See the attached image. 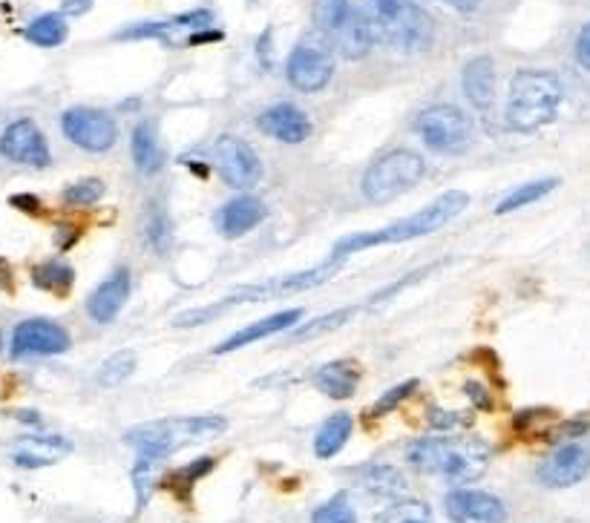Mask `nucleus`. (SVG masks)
<instances>
[{"mask_svg": "<svg viewBox=\"0 0 590 523\" xmlns=\"http://www.w3.org/2000/svg\"><path fill=\"white\" fill-rule=\"evenodd\" d=\"M130 156H133L138 173L153 176L161 170V147H159V136L156 127L150 121H138L133 129V138H130Z\"/></svg>", "mask_w": 590, "mask_h": 523, "instance_id": "obj_24", "label": "nucleus"}, {"mask_svg": "<svg viewBox=\"0 0 590 523\" xmlns=\"http://www.w3.org/2000/svg\"><path fill=\"white\" fill-rule=\"evenodd\" d=\"M576 58H579V64L590 73V23L579 32V38H576Z\"/></svg>", "mask_w": 590, "mask_h": 523, "instance_id": "obj_40", "label": "nucleus"}, {"mask_svg": "<svg viewBox=\"0 0 590 523\" xmlns=\"http://www.w3.org/2000/svg\"><path fill=\"white\" fill-rule=\"evenodd\" d=\"M75 239H78V230H75V228H61V230H58V239H55V242H58V247H69Z\"/></svg>", "mask_w": 590, "mask_h": 523, "instance_id": "obj_45", "label": "nucleus"}, {"mask_svg": "<svg viewBox=\"0 0 590 523\" xmlns=\"http://www.w3.org/2000/svg\"><path fill=\"white\" fill-rule=\"evenodd\" d=\"M564 98L562 81L545 69H522L515 73L507 98L504 121L515 133H536L556 118Z\"/></svg>", "mask_w": 590, "mask_h": 523, "instance_id": "obj_5", "label": "nucleus"}, {"mask_svg": "<svg viewBox=\"0 0 590 523\" xmlns=\"http://www.w3.org/2000/svg\"><path fill=\"white\" fill-rule=\"evenodd\" d=\"M427 273H432V268H421V270H412V273H406V277H400V279H397V285H392V288H383L381 293H374L369 305H381V302H386V300H392L395 293H400L404 288H409V285H415L418 279L427 277Z\"/></svg>", "mask_w": 590, "mask_h": 523, "instance_id": "obj_38", "label": "nucleus"}, {"mask_svg": "<svg viewBox=\"0 0 590 523\" xmlns=\"http://www.w3.org/2000/svg\"><path fill=\"white\" fill-rule=\"evenodd\" d=\"M0 156H6L9 161L23 164V168H50V144H46L43 133L32 118H18L12 121L4 133H0Z\"/></svg>", "mask_w": 590, "mask_h": 523, "instance_id": "obj_14", "label": "nucleus"}, {"mask_svg": "<svg viewBox=\"0 0 590 523\" xmlns=\"http://www.w3.org/2000/svg\"><path fill=\"white\" fill-rule=\"evenodd\" d=\"M444 509L455 523H504L507 509L495 495L481 489H455L444 497Z\"/></svg>", "mask_w": 590, "mask_h": 523, "instance_id": "obj_16", "label": "nucleus"}, {"mask_svg": "<svg viewBox=\"0 0 590 523\" xmlns=\"http://www.w3.org/2000/svg\"><path fill=\"white\" fill-rule=\"evenodd\" d=\"M590 472V440L576 437L541 460L539 480L550 489H568Z\"/></svg>", "mask_w": 590, "mask_h": 523, "instance_id": "obj_13", "label": "nucleus"}, {"mask_svg": "<svg viewBox=\"0 0 590 523\" xmlns=\"http://www.w3.org/2000/svg\"><path fill=\"white\" fill-rule=\"evenodd\" d=\"M145 236H147V245H150L156 254H164V251L170 247V242H173V224H170V216H168V213H164L161 207L150 213Z\"/></svg>", "mask_w": 590, "mask_h": 523, "instance_id": "obj_34", "label": "nucleus"}, {"mask_svg": "<svg viewBox=\"0 0 590 523\" xmlns=\"http://www.w3.org/2000/svg\"><path fill=\"white\" fill-rule=\"evenodd\" d=\"M67 20L61 12H46V15H38L23 35H27V41L35 43V46H43V50H52V46H61L67 41Z\"/></svg>", "mask_w": 590, "mask_h": 523, "instance_id": "obj_26", "label": "nucleus"}, {"mask_svg": "<svg viewBox=\"0 0 590 523\" xmlns=\"http://www.w3.org/2000/svg\"><path fill=\"white\" fill-rule=\"evenodd\" d=\"M340 268H343V259L332 256V259H326L317 268H309V270L245 285V288L233 291L231 296H225V300L202 305V308H191V311L179 314V316H176V328H196V325H202V323H210V319H216L219 314H225V311H231L233 305H242V302H259V300H271V296L311 291V288H317V285H323V282L332 279Z\"/></svg>", "mask_w": 590, "mask_h": 523, "instance_id": "obj_4", "label": "nucleus"}, {"mask_svg": "<svg viewBox=\"0 0 590 523\" xmlns=\"http://www.w3.org/2000/svg\"><path fill=\"white\" fill-rule=\"evenodd\" d=\"M464 95L476 110L487 113L495 104V64L490 55L472 58L464 69Z\"/></svg>", "mask_w": 590, "mask_h": 523, "instance_id": "obj_22", "label": "nucleus"}, {"mask_svg": "<svg viewBox=\"0 0 590 523\" xmlns=\"http://www.w3.org/2000/svg\"><path fill=\"white\" fill-rule=\"evenodd\" d=\"M32 282L38 285L41 291H52L58 296H64V293H69V288H73L75 270L61 259H50V262H41V265L32 268Z\"/></svg>", "mask_w": 590, "mask_h": 523, "instance_id": "obj_27", "label": "nucleus"}, {"mask_svg": "<svg viewBox=\"0 0 590 523\" xmlns=\"http://www.w3.org/2000/svg\"><path fill=\"white\" fill-rule=\"evenodd\" d=\"M159 472H161V457H147L138 455L133 472H130V480H133V492H136V506L145 509L150 503L153 492H156L159 483Z\"/></svg>", "mask_w": 590, "mask_h": 523, "instance_id": "obj_29", "label": "nucleus"}, {"mask_svg": "<svg viewBox=\"0 0 590 523\" xmlns=\"http://www.w3.org/2000/svg\"><path fill=\"white\" fill-rule=\"evenodd\" d=\"M228 429L225 418H168V420H153L141 423L136 429L124 434V443L133 446L138 455L147 457H168L176 449L202 443Z\"/></svg>", "mask_w": 590, "mask_h": 523, "instance_id": "obj_6", "label": "nucleus"}, {"mask_svg": "<svg viewBox=\"0 0 590 523\" xmlns=\"http://www.w3.org/2000/svg\"><path fill=\"white\" fill-rule=\"evenodd\" d=\"M423 173H427V164L415 150H392L372 161V168L366 170L363 196L372 205H386V201L404 196L406 190L415 187Z\"/></svg>", "mask_w": 590, "mask_h": 523, "instance_id": "obj_8", "label": "nucleus"}, {"mask_svg": "<svg viewBox=\"0 0 590 523\" xmlns=\"http://www.w3.org/2000/svg\"><path fill=\"white\" fill-rule=\"evenodd\" d=\"M219 38H222V32H214V29H196L187 43H214V41H219Z\"/></svg>", "mask_w": 590, "mask_h": 523, "instance_id": "obj_43", "label": "nucleus"}, {"mask_svg": "<svg viewBox=\"0 0 590 523\" xmlns=\"http://www.w3.org/2000/svg\"><path fill=\"white\" fill-rule=\"evenodd\" d=\"M360 486L377 497H395L404 492V478L392 466H369L360 472Z\"/></svg>", "mask_w": 590, "mask_h": 523, "instance_id": "obj_30", "label": "nucleus"}, {"mask_svg": "<svg viewBox=\"0 0 590 523\" xmlns=\"http://www.w3.org/2000/svg\"><path fill=\"white\" fill-rule=\"evenodd\" d=\"M216 168L231 187L240 190L254 187L263 176V164H259L256 152L233 136H222L216 141Z\"/></svg>", "mask_w": 590, "mask_h": 523, "instance_id": "obj_15", "label": "nucleus"}, {"mask_svg": "<svg viewBox=\"0 0 590 523\" xmlns=\"http://www.w3.org/2000/svg\"><path fill=\"white\" fill-rule=\"evenodd\" d=\"M314 23L326 43L349 61L369 55L374 43L369 23L358 6H351V0H314Z\"/></svg>", "mask_w": 590, "mask_h": 523, "instance_id": "obj_7", "label": "nucleus"}, {"mask_svg": "<svg viewBox=\"0 0 590 523\" xmlns=\"http://www.w3.org/2000/svg\"><path fill=\"white\" fill-rule=\"evenodd\" d=\"M418 136L423 144L435 152H464L472 141V121L464 110H458L452 104H438L423 110L415 121Z\"/></svg>", "mask_w": 590, "mask_h": 523, "instance_id": "obj_9", "label": "nucleus"}, {"mask_svg": "<svg viewBox=\"0 0 590 523\" xmlns=\"http://www.w3.org/2000/svg\"><path fill=\"white\" fill-rule=\"evenodd\" d=\"M556 187H559V178H539V182H527L522 187L510 190V193L495 205V213H499V216H504V213H515V210H522L527 205H533V201H539V199H545L550 190H556Z\"/></svg>", "mask_w": 590, "mask_h": 523, "instance_id": "obj_28", "label": "nucleus"}, {"mask_svg": "<svg viewBox=\"0 0 590 523\" xmlns=\"http://www.w3.org/2000/svg\"><path fill=\"white\" fill-rule=\"evenodd\" d=\"M415 388H418V379H409V383H400V386H395L392 391H386V394L374 402L372 414H374V418H381V414H389L392 409H397L400 402H404V400L412 394V391H415Z\"/></svg>", "mask_w": 590, "mask_h": 523, "instance_id": "obj_37", "label": "nucleus"}, {"mask_svg": "<svg viewBox=\"0 0 590 523\" xmlns=\"http://www.w3.org/2000/svg\"><path fill=\"white\" fill-rule=\"evenodd\" d=\"M311 523H358V512L349 501V495H334L314 512Z\"/></svg>", "mask_w": 590, "mask_h": 523, "instance_id": "obj_35", "label": "nucleus"}, {"mask_svg": "<svg viewBox=\"0 0 590 523\" xmlns=\"http://www.w3.org/2000/svg\"><path fill=\"white\" fill-rule=\"evenodd\" d=\"M61 129L75 147L87 152H107L118 138V127L110 118V113L92 110V106H73V110H67L61 115Z\"/></svg>", "mask_w": 590, "mask_h": 523, "instance_id": "obj_11", "label": "nucleus"}, {"mask_svg": "<svg viewBox=\"0 0 590 523\" xmlns=\"http://www.w3.org/2000/svg\"><path fill=\"white\" fill-rule=\"evenodd\" d=\"M12 207H18L23 213H38L41 210V201L35 196H12Z\"/></svg>", "mask_w": 590, "mask_h": 523, "instance_id": "obj_42", "label": "nucleus"}, {"mask_svg": "<svg viewBox=\"0 0 590 523\" xmlns=\"http://www.w3.org/2000/svg\"><path fill=\"white\" fill-rule=\"evenodd\" d=\"M104 196V182L101 178H81V182L69 184L64 190V201L73 207H87V205H96V201Z\"/></svg>", "mask_w": 590, "mask_h": 523, "instance_id": "obj_36", "label": "nucleus"}, {"mask_svg": "<svg viewBox=\"0 0 590 523\" xmlns=\"http://www.w3.org/2000/svg\"><path fill=\"white\" fill-rule=\"evenodd\" d=\"M130 288H133V277H130V270L115 268L110 277L104 279L96 291H92V296L87 300V314L101 325L113 323L130 300Z\"/></svg>", "mask_w": 590, "mask_h": 523, "instance_id": "obj_17", "label": "nucleus"}, {"mask_svg": "<svg viewBox=\"0 0 590 523\" xmlns=\"http://www.w3.org/2000/svg\"><path fill=\"white\" fill-rule=\"evenodd\" d=\"M351 314H354V308H337V311H328V314H323V316L311 319V323L303 325L300 331H291V340H311V337L328 334V331L346 325Z\"/></svg>", "mask_w": 590, "mask_h": 523, "instance_id": "obj_32", "label": "nucleus"}, {"mask_svg": "<svg viewBox=\"0 0 590 523\" xmlns=\"http://www.w3.org/2000/svg\"><path fill=\"white\" fill-rule=\"evenodd\" d=\"M92 6V0H61V15H84Z\"/></svg>", "mask_w": 590, "mask_h": 523, "instance_id": "obj_41", "label": "nucleus"}, {"mask_svg": "<svg viewBox=\"0 0 590 523\" xmlns=\"http://www.w3.org/2000/svg\"><path fill=\"white\" fill-rule=\"evenodd\" d=\"M133 371H136V354L133 351H115L113 356H107V360L101 363L96 379L104 388H113V386H122Z\"/></svg>", "mask_w": 590, "mask_h": 523, "instance_id": "obj_31", "label": "nucleus"}, {"mask_svg": "<svg viewBox=\"0 0 590 523\" xmlns=\"http://www.w3.org/2000/svg\"><path fill=\"white\" fill-rule=\"evenodd\" d=\"M467 205H469L467 193H461V190H450V193H444L441 199H435L432 205L421 207L418 213H412V216L400 219L395 224H389V228L369 230V233H354V236H346V239H340L334 245V256L346 259L351 254L369 251V247H377V245H397V242L421 239V236H429L435 230H441L444 224H450L452 219L461 216V213L467 210Z\"/></svg>", "mask_w": 590, "mask_h": 523, "instance_id": "obj_1", "label": "nucleus"}, {"mask_svg": "<svg viewBox=\"0 0 590 523\" xmlns=\"http://www.w3.org/2000/svg\"><path fill=\"white\" fill-rule=\"evenodd\" d=\"M69 440L55 437V434H43V437H23L12 460L23 469H38V466H52L64 455H69Z\"/></svg>", "mask_w": 590, "mask_h": 523, "instance_id": "obj_21", "label": "nucleus"}, {"mask_svg": "<svg viewBox=\"0 0 590 523\" xmlns=\"http://www.w3.org/2000/svg\"><path fill=\"white\" fill-rule=\"evenodd\" d=\"M303 319V311L300 308H288V311H279V314H271L265 319H259V323L248 325V328H240L236 334H231L228 340H222L219 346L214 348V354H231V351H240L245 346H251V342H259L271 334H279V331L286 328H294Z\"/></svg>", "mask_w": 590, "mask_h": 523, "instance_id": "obj_19", "label": "nucleus"}, {"mask_svg": "<svg viewBox=\"0 0 590 523\" xmlns=\"http://www.w3.org/2000/svg\"><path fill=\"white\" fill-rule=\"evenodd\" d=\"M286 75L294 90L300 92H317L323 90L334 75V52L332 46L317 38H305L297 43V50L291 52Z\"/></svg>", "mask_w": 590, "mask_h": 523, "instance_id": "obj_10", "label": "nucleus"}, {"mask_svg": "<svg viewBox=\"0 0 590 523\" xmlns=\"http://www.w3.org/2000/svg\"><path fill=\"white\" fill-rule=\"evenodd\" d=\"M406 460L427 474L452 483L478 480L490 466V446L478 437H423L412 443Z\"/></svg>", "mask_w": 590, "mask_h": 523, "instance_id": "obj_2", "label": "nucleus"}, {"mask_svg": "<svg viewBox=\"0 0 590 523\" xmlns=\"http://www.w3.org/2000/svg\"><path fill=\"white\" fill-rule=\"evenodd\" d=\"M360 12L372 38L397 52H423L435 41V23L415 0H363Z\"/></svg>", "mask_w": 590, "mask_h": 523, "instance_id": "obj_3", "label": "nucleus"}, {"mask_svg": "<svg viewBox=\"0 0 590 523\" xmlns=\"http://www.w3.org/2000/svg\"><path fill=\"white\" fill-rule=\"evenodd\" d=\"M256 127L263 129L265 136L282 141V144H300L311 136V121L300 106L294 104H277L259 115Z\"/></svg>", "mask_w": 590, "mask_h": 523, "instance_id": "obj_18", "label": "nucleus"}, {"mask_svg": "<svg viewBox=\"0 0 590 523\" xmlns=\"http://www.w3.org/2000/svg\"><path fill=\"white\" fill-rule=\"evenodd\" d=\"M265 205L256 196H236L216 213V230L228 239H236L248 230H254L265 219Z\"/></svg>", "mask_w": 590, "mask_h": 523, "instance_id": "obj_20", "label": "nucleus"}, {"mask_svg": "<svg viewBox=\"0 0 590 523\" xmlns=\"http://www.w3.org/2000/svg\"><path fill=\"white\" fill-rule=\"evenodd\" d=\"M214 469V457H202V460H193V463H187V466L176 474V480H179L182 486H187V489H191V486L199 480V478H205V474Z\"/></svg>", "mask_w": 590, "mask_h": 523, "instance_id": "obj_39", "label": "nucleus"}, {"mask_svg": "<svg viewBox=\"0 0 590 523\" xmlns=\"http://www.w3.org/2000/svg\"><path fill=\"white\" fill-rule=\"evenodd\" d=\"M467 391H469L472 400H476L481 409H490V397H487V391H484L481 386H476V383H467Z\"/></svg>", "mask_w": 590, "mask_h": 523, "instance_id": "obj_44", "label": "nucleus"}, {"mask_svg": "<svg viewBox=\"0 0 590 523\" xmlns=\"http://www.w3.org/2000/svg\"><path fill=\"white\" fill-rule=\"evenodd\" d=\"M73 346L67 328H61L52 319H23L20 325L12 331V356L15 360H27V356H55L64 354Z\"/></svg>", "mask_w": 590, "mask_h": 523, "instance_id": "obj_12", "label": "nucleus"}, {"mask_svg": "<svg viewBox=\"0 0 590 523\" xmlns=\"http://www.w3.org/2000/svg\"><path fill=\"white\" fill-rule=\"evenodd\" d=\"M351 434V418L349 414H332L320 429L314 434V455L317 457H334L340 449L346 446V440Z\"/></svg>", "mask_w": 590, "mask_h": 523, "instance_id": "obj_25", "label": "nucleus"}, {"mask_svg": "<svg viewBox=\"0 0 590 523\" xmlns=\"http://www.w3.org/2000/svg\"><path fill=\"white\" fill-rule=\"evenodd\" d=\"M314 386L332 400H349V397H354V391H358V386H360V368L351 360L328 363L314 374Z\"/></svg>", "mask_w": 590, "mask_h": 523, "instance_id": "obj_23", "label": "nucleus"}, {"mask_svg": "<svg viewBox=\"0 0 590 523\" xmlns=\"http://www.w3.org/2000/svg\"><path fill=\"white\" fill-rule=\"evenodd\" d=\"M381 523H435V518L423 501H400L392 509H386Z\"/></svg>", "mask_w": 590, "mask_h": 523, "instance_id": "obj_33", "label": "nucleus"}, {"mask_svg": "<svg viewBox=\"0 0 590 523\" xmlns=\"http://www.w3.org/2000/svg\"><path fill=\"white\" fill-rule=\"evenodd\" d=\"M446 4L455 6V9H461V12H476L481 6V0H446Z\"/></svg>", "mask_w": 590, "mask_h": 523, "instance_id": "obj_46", "label": "nucleus"}]
</instances>
